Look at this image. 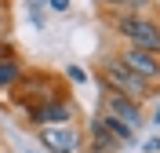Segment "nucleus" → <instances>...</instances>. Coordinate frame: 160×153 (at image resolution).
Returning a JSON list of instances; mask_svg holds the SVG:
<instances>
[{"label": "nucleus", "mask_w": 160, "mask_h": 153, "mask_svg": "<svg viewBox=\"0 0 160 153\" xmlns=\"http://www.w3.org/2000/svg\"><path fill=\"white\" fill-rule=\"evenodd\" d=\"M26 4H29V11H33V15H37V8H40V4H44V0H26Z\"/></svg>", "instance_id": "obj_15"}, {"label": "nucleus", "mask_w": 160, "mask_h": 153, "mask_svg": "<svg viewBox=\"0 0 160 153\" xmlns=\"http://www.w3.org/2000/svg\"><path fill=\"white\" fill-rule=\"evenodd\" d=\"M15 29V15H11V4H0V37H11Z\"/></svg>", "instance_id": "obj_10"}, {"label": "nucleus", "mask_w": 160, "mask_h": 153, "mask_svg": "<svg viewBox=\"0 0 160 153\" xmlns=\"http://www.w3.org/2000/svg\"><path fill=\"white\" fill-rule=\"evenodd\" d=\"M88 120V117H84ZM84 120H69V124H44V128H33L37 142L48 153H80L84 146Z\"/></svg>", "instance_id": "obj_6"}, {"label": "nucleus", "mask_w": 160, "mask_h": 153, "mask_svg": "<svg viewBox=\"0 0 160 153\" xmlns=\"http://www.w3.org/2000/svg\"><path fill=\"white\" fill-rule=\"evenodd\" d=\"M135 142V131L128 124L113 120L106 113H95L91 120H84V146L80 153H120Z\"/></svg>", "instance_id": "obj_3"}, {"label": "nucleus", "mask_w": 160, "mask_h": 153, "mask_svg": "<svg viewBox=\"0 0 160 153\" xmlns=\"http://www.w3.org/2000/svg\"><path fill=\"white\" fill-rule=\"evenodd\" d=\"M0 4H11V0H0Z\"/></svg>", "instance_id": "obj_16"}, {"label": "nucleus", "mask_w": 160, "mask_h": 153, "mask_svg": "<svg viewBox=\"0 0 160 153\" xmlns=\"http://www.w3.org/2000/svg\"><path fill=\"white\" fill-rule=\"evenodd\" d=\"M98 113H106V117H113V120L128 124L131 131H142L146 128V106L135 99H128V95L120 91H109V88H98Z\"/></svg>", "instance_id": "obj_5"}, {"label": "nucleus", "mask_w": 160, "mask_h": 153, "mask_svg": "<svg viewBox=\"0 0 160 153\" xmlns=\"http://www.w3.org/2000/svg\"><path fill=\"white\" fill-rule=\"evenodd\" d=\"M66 80H69V84H84V80H88V73L80 69V66H66Z\"/></svg>", "instance_id": "obj_11"}, {"label": "nucleus", "mask_w": 160, "mask_h": 153, "mask_svg": "<svg viewBox=\"0 0 160 153\" xmlns=\"http://www.w3.org/2000/svg\"><path fill=\"white\" fill-rule=\"evenodd\" d=\"M95 80H98V88L120 91V95H128V99L142 102V106H149V99L157 95V88H160V84L142 80L138 73H131L128 66L113 55V51H106V55H98V59H95Z\"/></svg>", "instance_id": "obj_2"}, {"label": "nucleus", "mask_w": 160, "mask_h": 153, "mask_svg": "<svg viewBox=\"0 0 160 153\" xmlns=\"http://www.w3.org/2000/svg\"><path fill=\"white\" fill-rule=\"evenodd\" d=\"M8 55H18V48L11 37H0V59H8Z\"/></svg>", "instance_id": "obj_12"}, {"label": "nucleus", "mask_w": 160, "mask_h": 153, "mask_svg": "<svg viewBox=\"0 0 160 153\" xmlns=\"http://www.w3.org/2000/svg\"><path fill=\"white\" fill-rule=\"evenodd\" d=\"M98 11H146V15H157L160 18V8L157 0H95Z\"/></svg>", "instance_id": "obj_9"}, {"label": "nucleus", "mask_w": 160, "mask_h": 153, "mask_svg": "<svg viewBox=\"0 0 160 153\" xmlns=\"http://www.w3.org/2000/svg\"><path fill=\"white\" fill-rule=\"evenodd\" d=\"M69 120H84V110H80V102L73 91H62L55 99H48L44 106H37L33 113L22 117V128H44V124H69Z\"/></svg>", "instance_id": "obj_4"}, {"label": "nucleus", "mask_w": 160, "mask_h": 153, "mask_svg": "<svg viewBox=\"0 0 160 153\" xmlns=\"http://www.w3.org/2000/svg\"><path fill=\"white\" fill-rule=\"evenodd\" d=\"M22 73H26V59H22V55H8V59H0V99L18 84Z\"/></svg>", "instance_id": "obj_8"}, {"label": "nucleus", "mask_w": 160, "mask_h": 153, "mask_svg": "<svg viewBox=\"0 0 160 153\" xmlns=\"http://www.w3.org/2000/svg\"><path fill=\"white\" fill-rule=\"evenodd\" d=\"M146 153H160V139H149L146 142Z\"/></svg>", "instance_id": "obj_14"}, {"label": "nucleus", "mask_w": 160, "mask_h": 153, "mask_svg": "<svg viewBox=\"0 0 160 153\" xmlns=\"http://www.w3.org/2000/svg\"><path fill=\"white\" fill-rule=\"evenodd\" d=\"M62 91H69V80L62 77V73H55V69H40V66H26V73L18 77V84L11 88L4 99H0V110H8V113H15V117H26V113H33L37 106H44L48 99H55V95H62Z\"/></svg>", "instance_id": "obj_1"}, {"label": "nucleus", "mask_w": 160, "mask_h": 153, "mask_svg": "<svg viewBox=\"0 0 160 153\" xmlns=\"http://www.w3.org/2000/svg\"><path fill=\"white\" fill-rule=\"evenodd\" d=\"M48 4H51L55 11H69V0H48Z\"/></svg>", "instance_id": "obj_13"}, {"label": "nucleus", "mask_w": 160, "mask_h": 153, "mask_svg": "<svg viewBox=\"0 0 160 153\" xmlns=\"http://www.w3.org/2000/svg\"><path fill=\"white\" fill-rule=\"evenodd\" d=\"M113 55H117V59L124 62V66H128L131 73H138L142 80L160 84V55H153V51H142V48H135V44L113 48Z\"/></svg>", "instance_id": "obj_7"}]
</instances>
